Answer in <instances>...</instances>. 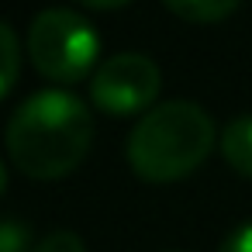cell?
<instances>
[{
    "label": "cell",
    "instance_id": "1",
    "mask_svg": "<svg viewBox=\"0 0 252 252\" xmlns=\"http://www.w3.org/2000/svg\"><path fill=\"white\" fill-rule=\"evenodd\" d=\"M7 156L32 180H59L73 173L94 145V114L69 90L32 94L7 121Z\"/></svg>",
    "mask_w": 252,
    "mask_h": 252
},
{
    "label": "cell",
    "instance_id": "2",
    "mask_svg": "<svg viewBox=\"0 0 252 252\" xmlns=\"http://www.w3.org/2000/svg\"><path fill=\"white\" fill-rule=\"evenodd\" d=\"M211 114L193 100H166L138 118L128 135V166L149 183H173L200 169L218 142Z\"/></svg>",
    "mask_w": 252,
    "mask_h": 252
},
{
    "label": "cell",
    "instance_id": "3",
    "mask_svg": "<svg viewBox=\"0 0 252 252\" xmlns=\"http://www.w3.org/2000/svg\"><path fill=\"white\" fill-rule=\"evenodd\" d=\"M100 56L97 28L69 7H49L28 25V59L52 83H80L94 76Z\"/></svg>",
    "mask_w": 252,
    "mask_h": 252
},
{
    "label": "cell",
    "instance_id": "4",
    "mask_svg": "<svg viewBox=\"0 0 252 252\" xmlns=\"http://www.w3.org/2000/svg\"><path fill=\"white\" fill-rule=\"evenodd\" d=\"M162 90L159 66L142 52H118L90 76V100L111 118L149 114Z\"/></svg>",
    "mask_w": 252,
    "mask_h": 252
},
{
    "label": "cell",
    "instance_id": "5",
    "mask_svg": "<svg viewBox=\"0 0 252 252\" xmlns=\"http://www.w3.org/2000/svg\"><path fill=\"white\" fill-rule=\"evenodd\" d=\"M218 145H221L224 162L235 173H242V176L252 180V114H242V118L228 121L224 131H221V138H218Z\"/></svg>",
    "mask_w": 252,
    "mask_h": 252
},
{
    "label": "cell",
    "instance_id": "6",
    "mask_svg": "<svg viewBox=\"0 0 252 252\" xmlns=\"http://www.w3.org/2000/svg\"><path fill=\"white\" fill-rule=\"evenodd\" d=\"M162 4L190 25H211V21L228 18L242 0H162Z\"/></svg>",
    "mask_w": 252,
    "mask_h": 252
},
{
    "label": "cell",
    "instance_id": "7",
    "mask_svg": "<svg viewBox=\"0 0 252 252\" xmlns=\"http://www.w3.org/2000/svg\"><path fill=\"white\" fill-rule=\"evenodd\" d=\"M21 76V42L18 32L0 18V100H4Z\"/></svg>",
    "mask_w": 252,
    "mask_h": 252
},
{
    "label": "cell",
    "instance_id": "8",
    "mask_svg": "<svg viewBox=\"0 0 252 252\" xmlns=\"http://www.w3.org/2000/svg\"><path fill=\"white\" fill-rule=\"evenodd\" d=\"M35 231L28 221H21L18 214H4L0 218V252H35Z\"/></svg>",
    "mask_w": 252,
    "mask_h": 252
},
{
    "label": "cell",
    "instance_id": "9",
    "mask_svg": "<svg viewBox=\"0 0 252 252\" xmlns=\"http://www.w3.org/2000/svg\"><path fill=\"white\" fill-rule=\"evenodd\" d=\"M35 252H87V245L73 231H49L45 238H38V249Z\"/></svg>",
    "mask_w": 252,
    "mask_h": 252
},
{
    "label": "cell",
    "instance_id": "10",
    "mask_svg": "<svg viewBox=\"0 0 252 252\" xmlns=\"http://www.w3.org/2000/svg\"><path fill=\"white\" fill-rule=\"evenodd\" d=\"M218 252H252V221H242V224L218 245Z\"/></svg>",
    "mask_w": 252,
    "mask_h": 252
},
{
    "label": "cell",
    "instance_id": "11",
    "mask_svg": "<svg viewBox=\"0 0 252 252\" xmlns=\"http://www.w3.org/2000/svg\"><path fill=\"white\" fill-rule=\"evenodd\" d=\"M80 7H90V11H118L125 4H131V0H76Z\"/></svg>",
    "mask_w": 252,
    "mask_h": 252
},
{
    "label": "cell",
    "instance_id": "12",
    "mask_svg": "<svg viewBox=\"0 0 252 252\" xmlns=\"http://www.w3.org/2000/svg\"><path fill=\"white\" fill-rule=\"evenodd\" d=\"M4 190H7V166L0 162V197H4Z\"/></svg>",
    "mask_w": 252,
    "mask_h": 252
}]
</instances>
